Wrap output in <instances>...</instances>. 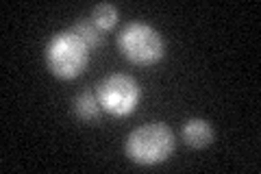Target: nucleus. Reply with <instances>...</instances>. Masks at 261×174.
I'll use <instances>...</instances> for the list:
<instances>
[{
  "instance_id": "f257e3e1",
  "label": "nucleus",
  "mask_w": 261,
  "mask_h": 174,
  "mask_svg": "<svg viewBox=\"0 0 261 174\" xmlns=\"http://www.w3.org/2000/svg\"><path fill=\"white\" fill-rule=\"evenodd\" d=\"M46 65L57 79L72 81L85 72L89 63V46L74 31H61L48 39L46 44Z\"/></svg>"
},
{
  "instance_id": "f03ea898",
  "label": "nucleus",
  "mask_w": 261,
  "mask_h": 174,
  "mask_svg": "<svg viewBox=\"0 0 261 174\" xmlns=\"http://www.w3.org/2000/svg\"><path fill=\"white\" fill-rule=\"evenodd\" d=\"M124 151L137 165H159L174 153V133L159 122L144 124L126 137Z\"/></svg>"
},
{
  "instance_id": "7ed1b4c3",
  "label": "nucleus",
  "mask_w": 261,
  "mask_h": 174,
  "mask_svg": "<svg viewBox=\"0 0 261 174\" xmlns=\"http://www.w3.org/2000/svg\"><path fill=\"white\" fill-rule=\"evenodd\" d=\"M118 48L133 65H154L166 55V44L157 29L146 22H130L118 35Z\"/></svg>"
},
{
  "instance_id": "20e7f679",
  "label": "nucleus",
  "mask_w": 261,
  "mask_h": 174,
  "mask_svg": "<svg viewBox=\"0 0 261 174\" xmlns=\"http://www.w3.org/2000/svg\"><path fill=\"white\" fill-rule=\"evenodd\" d=\"M96 96L105 113L122 120L135 113L142 101V89L128 74H109L96 87Z\"/></svg>"
},
{
  "instance_id": "39448f33",
  "label": "nucleus",
  "mask_w": 261,
  "mask_h": 174,
  "mask_svg": "<svg viewBox=\"0 0 261 174\" xmlns=\"http://www.w3.org/2000/svg\"><path fill=\"white\" fill-rule=\"evenodd\" d=\"M183 139L187 146L192 148H205L211 144L214 139V129L207 120H200V118H192L185 122L183 127Z\"/></svg>"
},
{
  "instance_id": "423d86ee",
  "label": "nucleus",
  "mask_w": 261,
  "mask_h": 174,
  "mask_svg": "<svg viewBox=\"0 0 261 174\" xmlns=\"http://www.w3.org/2000/svg\"><path fill=\"white\" fill-rule=\"evenodd\" d=\"M74 111L83 122H98L102 113V107L98 103V96L94 92H83L74 101Z\"/></svg>"
},
{
  "instance_id": "0eeeda50",
  "label": "nucleus",
  "mask_w": 261,
  "mask_h": 174,
  "mask_svg": "<svg viewBox=\"0 0 261 174\" xmlns=\"http://www.w3.org/2000/svg\"><path fill=\"white\" fill-rule=\"evenodd\" d=\"M92 22L102 33H107V31H111L118 24V9L111 3L98 5V7H94V11H92Z\"/></svg>"
},
{
  "instance_id": "6e6552de",
  "label": "nucleus",
  "mask_w": 261,
  "mask_h": 174,
  "mask_svg": "<svg viewBox=\"0 0 261 174\" xmlns=\"http://www.w3.org/2000/svg\"><path fill=\"white\" fill-rule=\"evenodd\" d=\"M72 31L76 33V35L85 41V44L89 46V51H94V48H98L102 44V37H105V33L96 27V24L92 20H81L76 22L74 27H72Z\"/></svg>"
}]
</instances>
